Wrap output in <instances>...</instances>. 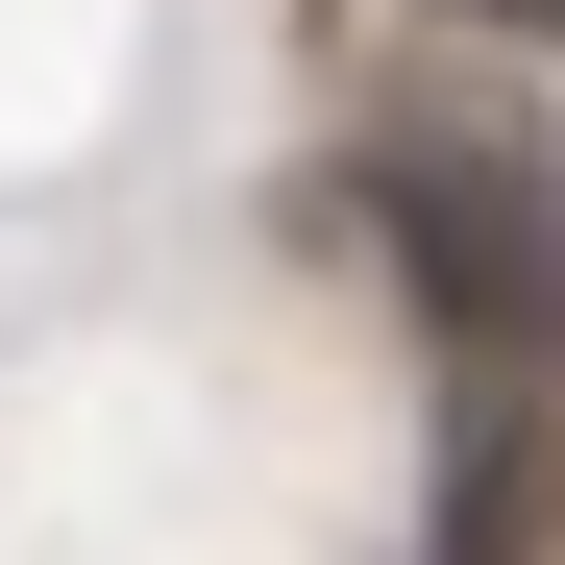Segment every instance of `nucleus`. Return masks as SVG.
Returning a JSON list of instances; mask_svg holds the SVG:
<instances>
[{
    "label": "nucleus",
    "instance_id": "f03ea898",
    "mask_svg": "<svg viewBox=\"0 0 565 565\" xmlns=\"http://www.w3.org/2000/svg\"><path fill=\"white\" fill-rule=\"evenodd\" d=\"M443 25H516V50H565V0H443Z\"/></svg>",
    "mask_w": 565,
    "mask_h": 565
},
{
    "label": "nucleus",
    "instance_id": "f257e3e1",
    "mask_svg": "<svg viewBox=\"0 0 565 565\" xmlns=\"http://www.w3.org/2000/svg\"><path fill=\"white\" fill-rule=\"evenodd\" d=\"M344 222L394 246V296L467 369V418H565V148L467 124V99H394L344 148Z\"/></svg>",
    "mask_w": 565,
    "mask_h": 565
}]
</instances>
